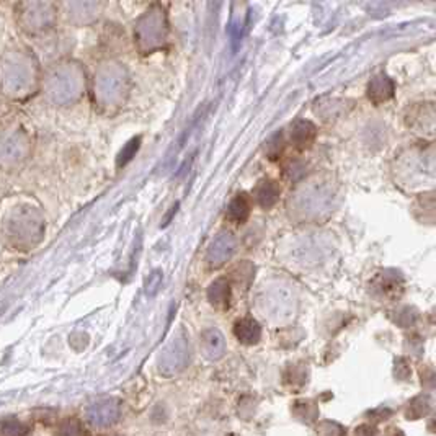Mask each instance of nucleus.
Here are the masks:
<instances>
[{"mask_svg": "<svg viewBox=\"0 0 436 436\" xmlns=\"http://www.w3.org/2000/svg\"><path fill=\"white\" fill-rule=\"evenodd\" d=\"M162 281H164V274H162V272H159V270H155V272L149 277L148 284H146V288H148L149 295H155V293L159 291V288L162 286Z\"/></svg>", "mask_w": 436, "mask_h": 436, "instance_id": "obj_11", "label": "nucleus"}, {"mask_svg": "<svg viewBox=\"0 0 436 436\" xmlns=\"http://www.w3.org/2000/svg\"><path fill=\"white\" fill-rule=\"evenodd\" d=\"M237 332H239V336L244 340H252L258 335V325L252 320H244L240 324H237Z\"/></svg>", "mask_w": 436, "mask_h": 436, "instance_id": "obj_9", "label": "nucleus"}, {"mask_svg": "<svg viewBox=\"0 0 436 436\" xmlns=\"http://www.w3.org/2000/svg\"><path fill=\"white\" fill-rule=\"evenodd\" d=\"M229 293H231L229 281H227V279H216V281L210 286V289H208V297H210V301L215 302V304H221V302H226L229 299Z\"/></svg>", "mask_w": 436, "mask_h": 436, "instance_id": "obj_7", "label": "nucleus"}, {"mask_svg": "<svg viewBox=\"0 0 436 436\" xmlns=\"http://www.w3.org/2000/svg\"><path fill=\"white\" fill-rule=\"evenodd\" d=\"M316 137V126L309 121H296L291 127V142L297 149L309 148Z\"/></svg>", "mask_w": 436, "mask_h": 436, "instance_id": "obj_5", "label": "nucleus"}, {"mask_svg": "<svg viewBox=\"0 0 436 436\" xmlns=\"http://www.w3.org/2000/svg\"><path fill=\"white\" fill-rule=\"evenodd\" d=\"M235 250V239L231 234H221L212 242L210 250H208V262L212 267H219L231 258V255Z\"/></svg>", "mask_w": 436, "mask_h": 436, "instance_id": "obj_2", "label": "nucleus"}, {"mask_svg": "<svg viewBox=\"0 0 436 436\" xmlns=\"http://www.w3.org/2000/svg\"><path fill=\"white\" fill-rule=\"evenodd\" d=\"M255 200L263 210H270V208L277 205V201L279 200V187L272 180H263L257 185L254 192Z\"/></svg>", "mask_w": 436, "mask_h": 436, "instance_id": "obj_4", "label": "nucleus"}, {"mask_svg": "<svg viewBox=\"0 0 436 436\" xmlns=\"http://www.w3.org/2000/svg\"><path fill=\"white\" fill-rule=\"evenodd\" d=\"M250 208L252 206H250L249 196L244 195V193H240V195H237L234 200L231 201L227 216H229V219H232L234 222H245L250 215Z\"/></svg>", "mask_w": 436, "mask_h": 436, "instance_id": "obj_6", "label": "nucleus"}, {"mask_svg": "<svg viewBox=\"0 0 436 436\" xmlns=\"http://www.w3.org/2000/svg\"><path fill=\"white\" fill-rule=\"evenodd\" d=\"M30 428L17 419H7L0 421V436H28Z\"/></svg>", "mask_w": 436, "mask_h": 436, "instance_id": "obj_8", "label": "nucleus"}, {"mask_svg": "<svg viewBox=\"0 0 436 436\" xmlns=\"http://www.w3.org/2000/svg\"><path fill=\"white\" fill-rule=\"evenodd\" d=\"M139 144H141L139 137H136V139H132L131 142H127L126 148L123 149V153H121V155H120V162H118V164L125 165V164L130 162V160L136 155L137 149H139Z\"/></svg>", "mask_w": 436, "mask_h": 436, "instance_id": "obj_10", "label": "nucleus"}, {"mask_svg": "<svg viewBox=\"0 0 436 436\" xmlns=\"http://www.w3.org/2000/svg\"><path fill=\"white\" fill-rule=\"evenodd\" d=\"M394 93V84L386 75H376L368 85V97L374 103H381L389 100Z\"/></svg>", "mask_w": 436, "mask_h": 436, "instance_id": "obj_3", "label": "nucleus"}, {"mask_svg": "<svg viewBox=\"0 0 436 436\" xmlns=\"http://www.w3.org/2000/svg\"><path fill=\"white\" fill-rule=\"evenodd\" d=\"M167 23L162 10H150L141 18L137 26V40L146 51H153L159 47L165 40Z\"/></svg>", "mask_w": 436, "mask_h": 436, "instance_id": "obj_1", "label": "nucleus"}]
</instances>
